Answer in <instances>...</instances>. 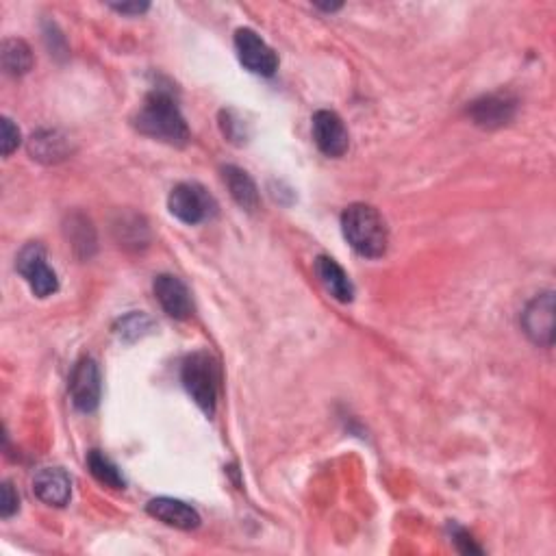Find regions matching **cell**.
<instances>
[{
  "instance_id": "cell-1",
  "label": "cell",
  "mask_w": 556,
  "mask_h": 556,
  "mask_svg": "<svg viewBox=\"0 0 556 556\" xmlns=\"http://www.w3.org/2000/svg\"><path fill=\"white\" fill-rule=\"evenodd\" d=\"M135 126L139 133L161 139V142L172 146H185L189 139V129L183 113L168 92L148 94L142 109L137 113Z\"/></svg>"
},
{
  "instance_id": "cell-2",
  "label": "cell",
  "mask_w": 556,
  "mask_h": 556,
  "mask_svg": "<svg viewBox=\"0 0 556 556\" xmlns=\"http://www.w3.org/2000/svg\"><path fill=\"white\" fill-rule=\"evenodd\" d=\"M341 231L346 242L357 250L361 257L378 259L387 250V226L374 207L370 205H350L341 216Z\"/></svg>"
},
{
  "instance_id": "cell-3",
  "label": "cell",
  "mask_w": 556,
  "mask_h": 556,
  "mask_svg": "<svg viewBox=\"0 0 556 556\" xmlns=\"http://www.w3.org/2000/svg\"><path fill=\"white\" fill-rule=\"evenodd\" d=\"M183 385L187 394L194 398L198 407L207 415H213L218 404V387H220V370L216 361L207 352H194L183 363Z\"/></svg>"
},
{
  "instance_id": "cell-4",
  "label": "cell",
  "mask_w": 556,
  "mask_h": 556,
  "mask_svg": "<svg viewBox=\"0 0 556 556\" xmlns=\"http://www.w3.org/2000/svg\"><path fill=\"white\" fill-rule=\"evenodd\" d=\"M168 207L174 218H179L185 224H200L213 216L216 211V202L207 194L205 187L196 183H181L176 185L170 198Z\"/></svg>"
},
{
  "instance_id": "cell-5",
  "label": "cell",
  "mask_w": 556,
  "mask_h": 556,
  "mask_svg": "<svg viewBox=\"0 0 556 556\" xmlns=\"http://www.w3.org/2000/svg\"><path fill=\"white\" fill-rule=\"evenodd\" d=\"M16 268L37 298H46L59 289L57 274L48 268L46 252L40 244L24 246L16 259Z\"/></svg>"
},
{
  "instance_id": "cell-6",
  "label": "cell",
  "mask_w": 556,
  "mask_h": 556,
  "mask_svg": "<svg viewBox=\"0 0 556 556\" xmlns=\"http://www.w3.org/2000/svg\"><path fill=\"white\" fill-rule=\"evenodd\" d=\"M235 50L242 66L252 74L272 77L278 68V57L252 29H239L235 33Z\"/></svg>"
},
{
  "instance_id": "cell-7",
  "label": "cell",
  "mask_w": 556,
  "mask_h": 556,
  "mask_svg": "<svg viewBox=\"0 0 556 556\" xmlns=\"http://www.w3.org/2000/svg\"><path fill=\"white\" fill-rule=\"evenodd\" d=\"M313 139L315 146L320 148V153L326 157H341L346 155L350 146V137L344 120H341L335 111H318L313 116Z\"/></svg>"
},
{
  "instance_id": "cell-8",
  "label": "cell",
  "mask_w": 556,
  "mask_h": 556,
  "mask_svg": "<svg viewBox=\"0 0 556 556\" xmlns=\"http://www.w3.org/2000/svg\"><path fill=\"white\" fill-rule=\"evenodd\" d=\"M72 404L83 413H92L100 402V372L94 359L85 357L74 365L70 376Z\"/></svg>"
},
{
  "instance_id": "cell-9",
  "label": "cell",
  "mask_w": 556,
  "mask_h": 556,
  "mask_svg": "<svg viewBox=\"0 0 556 556\" xmlns=\"http://www.w3.org/2000/svg\"><path fill=\"white\" fill-rule=\"evenodd\" d=\"M524 333L539 346H552L554 339V294L537 296L522 313Z\"/></svg>"
},
{
  "instance_id": "cell-10",
  "label": "cell",
  "mask_w": 556,
  "mask_h": 556,
  "mask_svg": "<svg viewBox=\"0 0 556 556\" xmlns=\"http://www.w3.org/2000/svg\"><path fill=\"white\" fill-rule=\"evenodd\" d=\"M155 296L159 300V305L163 307L170 318L174 320H185L192 315V296H189V289L181 278H176L172 274H161L155 278Z\"/></svg>"
},
{
  "instance_id": "cell-11",
  "label": "cell",
  "mask_w": 556,
  "mask_h": 556,
  "mask_svg": "<svg viewBox=\"0 0 556 556\" xmlns=\"http://www.w3.org/2000/svg\"><path fill=\"white\" fill-rule=\"evenodd\" d=\"M33 491L48 507H66L72 496V480L61 467H42L33 478Z\"/></svg>"
},
{
  "instance_id": "cell-12",
  "label": "cell",
  "mask_w": 556,
  "mask_h": 556,
  "mask_svg": "<svg viewBox=\"0 0 556 556\" xmlns=\"http://www.w3.org/2000/svg\"><path fill=\"white\" fill-rule=\"evenodd\" d=\"M472 120L483 129H498L509 124L515 116V100L507 94H489L483 96L470 107Z\"/></svg>"
},
{
  "instance_id": "cell-13",
  "label": "cell",
  "mask_w": 556,
  "mask_h": 556,
  "mask_svg": "<svg viewBox=\"0 0 556 556\" xmlns=\"http://www.w3.org/2000/svg\"><path fill=\"white\" fill-rule=\"evenodd\" d=\"M148 513L159 522L179 530H194L200 526V515L189 504L174 498H155L148 502Z\"/></svg>"
},
{
  "instance_id": "cell-14",
  "label": "cell",
  "mask_w": 556,
  "mask_h": 556,
  "mask_svg": "<svg viewBox=\"0 0 556 556\" xmlns=\"http://www.w3.org/2000/svg\"><path fill=\"white\" fill-rule=\"evenodd\" d=\"M315 274H318L324 289L339 302H352L355 287H352L348 274L341 265L331 257H318L315 261Z\"/></svg>"
},
{
  "instance_id": "cell-15",
  "label": "cell",
  "mask_w": 556,
  "mask_h": 556,
  "mask_svg": "<svg viewBox=\"0 0 556 556\" xmlns=\"http://www.w3.org/2000/svg\"><path fill=\"white\" fill-rule=\"evenodd\" d=\"M224 183L229 187L235 202L246 211H255L259 207V192L255 181L250 176L235 166L224 168Z\"/></svg>"
},
{
  "instance_id": "cell-16",
  "label": "cell",
  "mask_w": 556,
  "mask_h": 556,
  "mask_svg": "<svg viewBox=\"0 0 556 556\" xmlns=\"http://www.w3.org/2000/svg\"><path fill=\"white\" fill-rule=\"evenodd\" d=\"M29 150L33 159L44 163H57L63 161L70 153L68 139L59 135L57 131H40L31 137Z\"/></svg>"
},
{
  "instance_id": "cell-17",
  "label": "cell",
  "mask_w": 556,
  "mask_h": 556,
  "mask_svg": "<svg viewBox=\"0 0 556 556\" xmlns=\"http://www.w3.org/2000/svg\"><path fill=\"white\" fill-rule=\"evenodd\" d=\"M3 68L7 74L22 77L33 68V53L22 40H5L3 44Z\"/></svg>"
},
{
  "instance_id": "cell-18",
  "label": "cell",
  "mask_w": 556,
  "mask_h": 556,
  "mask_svg": "<svg viewBox=\"0 0 556 556\" xmlns=\"http://www.w3.org/2000/svg\"><path fill=\"white\" fill-rule=\"evenodd\" d=\"M87 467H90L92 476L111 489H124V476L120 474V470L113 465L103 452L92 450L87 454Z\"/></svg>"
},
{
  "instance_id": "cell-19",
  "label": "cell",
  "mask_w": 556,
  "mask_h": 556,
  "mask_svg": "<svg viewBox=\"0 0 556 556\" xmlns=\"http://www.w3.org/2000/svg\"><path fill=\"white\" fill-rule=\"evenodd\" d=\"M3 155L9 157L14 150L20 146V131H18V126L11 122L9 118H3Z\"/></svg>"
},
{
  "instance_id": "cell-20",
  "label": "cell",
  "mask_w": 556,
  "mask_h": 556,
  "mask_svg": "<svg viewBox=\"0 0 556 556\" xmlns=\"http://www.w3.org/2000/svg\"><path fill=\"white\" fill-rule=\"evenodd\" d=\"M18 507H20L18 494L14 491V487H11V483H5L3 485V504H0V515H3L5 520H9V517L18 511Z\"/></svg>"
},
{
  "instance_id": "cell-21",
  "label": "cell",
  "mask_w": 556,
  "mask_h": 556,
  "mask_svg": "<svg viewBox=\"0 0 556 556\" xmlns=\"http://www.w3.org/2000/svg\"><path fill=\"white\" fill-rule=\"evenodd\" d=\"M454 543H457V548L463 552V554H480L483 550H480L476 543L472 541V537L465 533V530H457V539H454Z\"/></svg>"
},
{
  "instance_id": "cell-22",
  "label": "cell",
  "mask_w": 556,
  "mask_h": 556,
  "mask_svg": "<svg viewBox=\"0 0 556 556\" xmlns=\"http://www.w3.org/2000/svg\"><path fill=\"white\" fill-rule=\"evenodd\" d=\"M116 11H120V14H131V16H139V14H144V11H148V5L146 3H133V5H111Z\"/></svg>"
}]
</instances>
